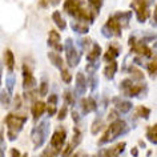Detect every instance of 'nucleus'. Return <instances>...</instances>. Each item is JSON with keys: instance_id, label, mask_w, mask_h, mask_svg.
Returning a JSON list of instances; mask_svg holds the SVG:
<instances>
[{"instance_id": "obj_1", "label": "nucleus", "mask_w": 157, "mask_h": 157, "mask_svg": "<svg viewBox=\"0 0 157 157\" xmlns=\"http://www.w3.org/2000/svg\"><path fill=\"white\" fill-rule=\"evenodd\" d=\"M63 8H64V12L67 15L73 17L76 21L91 25L96 20L95 15L91 12L88 7H85V3L83 0H65Z\"/></svg>"}, {"instance_id": "obj_2", "label": "nucleus", "mask_w": 157, "mask_h": 157, "mask_svg": "<svg viewBox=\"0 0 157 157\" xmlns=\"http://www.w3.org/2000/svg\"><path fill=\"white\" fill-rule=\"evenodd\" d=\"M129 124L128 121H125L123 119H116L111 121V124L108 125V128L104 131L103 136L100 137L99 143L97 145L99 147H103L105 144H109V143H113V141L119 140L120 137L125 136L127 133H129Z\"/></svg>"}, {"instance_id": "obj_3", "label": "nucleus", "mask_w": 157, "mask_h": 157, "mask_svg": "<svg viewBox=\"0 0 157 157\" xmlns=\"http://www.w3.org/2000/svg\"><path fill=\"white\" fill-rule=\"evenodd\" d=\"M28 121V117L24 115H16V113H8L4 119L7 127V137L10 141H15L23 131L24 125Z\"/></svg>"}, {"instance_id": "obj_4", "label": "nucleus", "mask_w": 157, "mask_h": 157, "mask_svg": "<svg viewBox=\"0 0 157 157\" xmlns=\"http://www.w3.org/2000/svg\"><path fill=\"white\" fill-rule=\"evenodd\" d=\"M120 92L125 97H144L148 93V85L144 81L137 83L133 78H124L120 83Z\"/></svg>"}, {"instance_id": "obj_5", "label": "nucleus", "mask_w": 157, "mask_h": 157, "mask_svg": "<svg viewBox=\"0 0 157 157\" xmlns=\"http://www.w3.org/2000/svg\"><path fill=\"white\" fill-rule=\"evenodd\" d=\"M49 136V121L48 120H41L35 125V128L31 132V139L33 143V148L40 149L45 144L47 139Z\"/></svg>"}, {"instance_id": "obj_6", "label": "nucleus", "mask_w": 157, "mask_h": 157, "mask_svg": "<svg viewBox=\"0 0 157 157\" xmlns=\"http://www.w3.org/2000/svg\"><path fill=\"white\" fill-rule=\"evenodd\" d=\"M129 47H131V51L137 56H141L144 59H148V60H152L155 59V55H153V51L149 47V43L144 41L143 39H137L135 36L129 37Z\"/></svg>"}, {"instance_id": "obj_7", "label": "nucleus", "mask_w": 157, "mask_h": 157, "mask_svg": "<svg viewBox=\"0 0 157 157\" xmlns=\"http://www.w3.org/2000/svg\"><path fill=\"white\" fill-rule=\"evenodd\" d=\"M123 25L119 21V19L115 16V13L111 15L108 17V20L105 21V24L101 27V35L107 39H112V37H121L123 35Z\"/></svg>"}, {"instance_id": "obj_8", "label": "nucleus", "mask_w": 157, "mask_h": 157, "mask_svg": "<svg viewBox=\"0 0 157 157\" xmlns=\"http://www.w3.org/2000/svg\"><path fill=\"white\" fill-rule=\"evenodd\" d=\"M64 52H65V60L69 68H76L78 65V63L81 60V53L77 49V47L75 45V43L72 39H67L64 43Z\"/></svg>"}, {"instance_id": "obj_9", "label": "nucleus", "mask_w": 157, "mask_h": 157, "mask_svg": "<svg viewBox=\"0 0 157 157\" xmlns=\"http://www.w3.org/2000/svg\"><path fill=\"white\" fill-rule=\"evenodd\" d=\"M149 2L148 0H132L131 8L136 15V19L139 23H147L151 17V11H149Z\"/></svg>"}, {"instance_id": "obj_10", "label": "nucleus", "mask_w": 157, "mask_h": 157, "mask_svg": "<svg viewBox=\"0 0 157 157\" xmlns=\"http://www.w3.org/2000/svg\"><path fill=\"white\" fill-rule=\"evenodd\" d=\"M81 141H83V132H81V129H80L78 125H75L72 140H71L69 144L64 145V148L61 149V152H60L61 157H69V156H72L73 155V151L78 147V145H80Z\"/></svg>"}, {"instance_id": "obj_11", "label": "nucleus", "mask_w": 157, "mask_h": 157, "mask_svg": "<svg viewBox=\"0 0 157 157\" xmlns=\"http://www.w3.org/2000/svg\"><path fill=\"white\" fill-rule=\"evenodd\" d=\"M65 141H67V129L60 127L53 132L52 137H51V141H49V147L59 155L61 152V149L64 148Z\"/></svg>"}, {"instance_id": "obj_12", "label": "nucleus", "mask_w": 157, "mask_h": 157, "mask_svg": "<svg viewBox=\"0 0 157 157\" xmlns=\"http://www.w3.org/2000/svg\"><path fill=\"white\" fill-rule=\"evenodd\" d=\"M125 148H127V144L125 143H117L109 148L100 149L99 153L92 157H120L124 153Z\"/></svg>"}, {"instance_id": "obj_13", "label": "nucleus", "mask_w": 157, "mask_h": 157, "mask_svg": "<svg viewBox=\"0 0 157 157\" xmlns=\"http://www.w3.org/2000/svg\"><path fill=\"white\" fill-rule=\"evenodd\" d=\"M47 45L49 47L53 52L60 53L64 51V45L61 44V36L57 31L51 29L48 32V40H47Z\"/></svg>"}, {"instance_id": "obj_14", "label": "nucleus", "mask_w": 157, "mask_h": 157, "mask_svg": "<svg viewBox=\"0 0 157 157\" xmlns=\"http://www.w3.org/2000/svg\"><path fill=\"white\" fill-rule=\"evenodd\" d=\"M78 107H80L81 115H83V116H87V115H89V113L97 111V100H96L93 96L81 97V99H80V103H78Z\"/></svg>"}, {"instance_id": "obj_15", "label": "nucleus", "mask_w": 157, "mask_h": 157, "mask_svg": "<svg viewBox=\"0 0 157 157\" xmlns=\"http://www.w3.org/2000/svg\"><path fill=\"white\" fill-rule=\"evenodd\" d=\"M21 76H23V89L24 91H29V89H35L36 87V78H35L32 71L28 65H23L21 68Z\"/></svg>"}, {"instance_id": "obj_16", "label": "nucleus", "mask_w": 157, "mask_h": 157, "mask_svg": "<svg viewBox=\"0 0 157 157\" xmlns=\"http://www.w3.org/2000/svg\"><path fill=\"white\" fill-rule=\"evenodd\" d=\"M88 89V78L83 72H77L75 77V95L77 97H81L85 95Z\"/></svg>"}, {"instance_id": "obj_17", "label": "nucleus", "mask_w": 157, "mask_h": 157, "mask_svg": "<svg viewBox=\"0 0 157 157\" xmlns=\"http://www.w3.org/2000/svg\"><path fill=\"white\" fill-rule=\"evenodd\" d=\"M112 103L115 105V111H119V113H129L133 109V103L131 100H127L125 99H121V97H113L112 99Z\"/></svg>"}, {"instance_id": "obj_18", "label": "nucleus", "mask_w": 157, "mask_h": 157, "mask_svg": "<svg viewBox=\"0 0 157 157\" xmlns=\"http://www.w3.org/2000/svg\"><path fill=\"white\" fill-rule=\"evenodd\" d=\"M57 103H59V97L56 93H52L48 97V101L45 103V112L48 113V116H55L57 113Z\"/></svg>"}, {"instance_id": "obj_19", "label": "nucleus", "mask_w": 157, "mask_h": 157, "mask_svg": "<svg viewBox=\"0 0 157 157\" xmlns=\"http://www.w3.org/2000/svg\"><path fill=\"white\" fill-rule=\"evenodd\" d=\"M31 113H32L33 121H39V119H41V116L45 113V103L41 100L35 101L32 105V109H31Z\"/></svg>"}, {"instance_id": "obj_20", "label": "nucleus", "mask_w": 157, "mask_h": 157, "mask_svg": "<svg viewBox=\"0 0 157 157\" xmlns=\"http://www.w3.org/2000/svg\"><path fill=\"white\" fill-rule=\"evenodd\" d=\"M120 52H121V48L120 45H115V44H111L108 47V49L105 51L104 53V61L107 63H111V61H115L117 57L120 56Z\"/></svg>"}, {"instance_id": "obj_21", "label": "nucleus", "mask_w": 157, "mask_h": 157, "mask_svg": "<svg viewBox=\"0 0 157 157\" xmlns=\"http://www.w3.org/2000/svg\"><path fill=\"white\" fill-rule=\"evenodd\" d=\"M117 69H119V64H117V61H111V63H108L107 65H105V68L103 71V75H104V77L107 78V80H113L116 76V72H117Z\"/></svg>"}, {"instance_id": "obj_22", "label": "nucleus", "mask_w": 157, "mask_h": 157, "mask_svg": "<svg viewBox=\"0 0 157 157\" xmlns=\"http://www.w3.org/2000/svg\"><path fill=\"white\" fill-rule=\"evenodd\" d=\"M101 47L99 43H93L89 52L87 53V61H96V60H100V56H101Z\"/></svg>"}, {"instance_id": "obj_23", "label": "nucleus", "mask_w": 157, "mask_h": 157, "mask_svg": "<svg viewBox=\"0 0 157 157\" xmlns=\"http://www.w3.org/2000/svg\"><path fill=\"white\" fill-rule=\"evenodd\" d=\"M48 59L51 61V64H52L55 68H57L59 71H61L64 68V60H63V57L60 56V53L57 52H48Z\"/></svg>"}, {"instance_id": "obj_24", "label": "nucleus", "mask_w": 157, "mask_h": 157, "mask_svg": "<svg viewBox=\"0 0 157 157\" xmlns=\"http://www.w3.org/2000/svg\"><path fill=\"white\" fill-rule=\"evenodd\" d=\"M4 64L7 67V69H8V72H13L16 61H15V55H13V52L10 48H7L4 51Z\"/></svg>"}, {"instance_id": "obj_25", "label": "nucleus", "mask_w": 157, "mask_h": 157, "mask_svg": "<svg viewBox=\"0 0 157 157\" xmlns=\"http://www.w3.org/2000/svg\"><path fill=\"white\" fill-rule=\"evenodd\" d=\"M71 29L77 35H87L89 32V25L88 24H84V23H80V21H76L73 20L72 23H71Z\"/></svg>"}, {"instance_id": "obj_26", "label": "nucleus", "mask_w": 157, "mask_h": 157, "mask_svg": "<svg viewBox=\"0 0 157 157\" xmlns=\"http://www.w3.org/2000/svg\"><path fill=\"white\" fill-rule=\"evenodd\" d=\"M52 20L55 23V25H57V28L60 31H65L67 29V21H65V19L63 17L61 12L55 11V12L52 13Z\"/></svg>"}, {"instance_id": "obj_27", "label": "nucleus", "mask_w": 157, "mask_h": 157, "mask_svg": "<svg viewBox=\"0 0 157 157\" xmlns=\"http://www.w3.org/2000/svg\"><path fill=\"white\" fill-rule=\"evenodd\" d=\"M125 72H128L129 75H131V78H133V80H136V81H137V80H139V81H144V78H145L144 73L141 72L139 68H136V67H133V65L127 67Z\"/></svg>"}, {"instance_id": "obj_28", "label": "nucleus", "mask_w": 157, "mask_h": 157, "mask_svg": "<svg viewBox=\"0 0 157 157\" xmlns=\"http://www.w3.org/2000/svg\"><path fill=\"white\" fill-rule=\"evenodd\" d=\"M103 3H104V0H88V8L95 15V17L99 16L101 7H103Z\"/></svg>"}, {"instance_id": "obj_29", "label": "nucleus", "mask_w": 157, "mask_h": 157, "mask_svg": "<svg viewBox=\"0 0 157 157\" xmlns=\"http://www.w3.org/2000/svg\"><path fill=\"white\" fill-rule=\"evenodd\" d=\"M145 137L148 139V141L153 145L157 144V125L153 124L151 127L147 128V133H145Z\"/></svg>"}, {"instance_id": "obj_30", "label": "nucleus", "mask_w": 157, "mask_h": 157, "mask_svg": "<svg viewBox=\"0 0 157 157\" xmlns=\"http://www.w3.org/2000/svg\"><path fill=\"white\" fill-rule=\"evenodd\" d=\"M15 83H16L15 73L13 72H8V75H7V78H6V91L8 92L10 95H12V92H13Z\"/></svg>"}, {"instance_id": "obj_31", "label": "nucleus", "mask_w": 157, "mask_h": 157, "mask_svg": "<svg viewBox=\"0 0 157 157\" xmlns=\"http://www.w3.org/2000/svg\"><path fill=\"white\" fill-rule=\"evenodd\" d=\"M103 128H104V123H103V119H101V113H99L96 119L93 120V124H92V127H91L92 135H97V133H99Z\"/></svg>"}, {"instance_id": "obj_32", "label": "nucleus", "mask_w": 157, "mask_h": 157, "mask_svg": "<svg viewBox=\"0 0 157 157\" xmlns=\"http://www.w3.org/2000/svg\"><path fill=\"white\" fill-rule=\"evenodd\" d=\"M149 116H151V109L148 107H144V105H139L136 108V117H140V119L148 120Z\"/></svg>"}, {"instance_id": "obj_33", "label": "nucleus", "mask_w": 157, "mask_h": 157, "mask_svg": "<svg viewBox=\"0 0 157 157\" xmlns=\"http://www.w3.org/2000/svg\"><path fill=\"white\" fill-rule=\"evenodd\" d=\"M12 103V100H11V95L8 92L6 91V89H3V91H0V104L3 105V107H10V104Z\"/></svg>"}, {"instance_id": "obj_34", "label": "nucleus", "mask_w": 157, "mask_h": 157, "mask_svg": "<svg viewBox=\"0 0 157 157\" xmlns=\"http://www.w3.org/2000/svg\"><path fill=\"white\" fill-rule=\"evenodd\" d=\"M60 77H61V81L64 84H71L72 83V75H71L68 68H63L60 71Z\"/></svg>"}, {"instance_id": "obj_35", "label": "nucleus", "mask_w": 157, "mask_h": 157, "mask_svg": "<svg viewBox=\"0 0 157 157\" xmlns=\"http://www.w3.org/2000/svg\"><path fill=\"white\" fill-rule=\"evenodd\" d=\"M100 67V60H96V61H89L87 64V68H85V72L88 75H93L97 72V69H99Z\"/></svg>"}, {"instance_id": "obj_36", "label": "nucleus", "mask_w": 157, "mask_h": 157, "mask_svg": "<svg viewBox=\"0 0 157 157\" xmlns=\"http://www.w3.org/2000/svg\"><path fill=\"white\" fill-rule=\"evenodd\" d=\"M92 40L91 39H88V37H85L84 36V39H80V40H78V45H80V52L83 53L84 51H87L88 48H91L92 47Z\"/></svg>"}, {"instance_id": "obj_37", "label": "nucleus", "mask_w": 157, "mask_h": 157, "mask_svg": "<svg viewBox=\"0 0 157 157\" xmlns=\"http://www.w3.org/2000/svg\"><path fill=\"white\" fill-rule=\"evenodd\" d=\"M48 89H49V85H48V81H47V78H44V80H41L40 83V87H39V91H37V95L44 97L48 95Z\"/></svg>"}, {"instance_id": "obj_38", "label": "nucleus", "mask_w": 157, "mask_h": 157, "mask_svg": "<svg viewBox=\"0 0 157 157\" xmlns=\"http://www.w3.org/2000/svg\"><path fill=\"white\" fill-rule=\"evenodd\" d=\"M63 97H64V104L75 105V95L71 89H67V91L64 92V95H63Z\"/></svg>"}, {"instance_id": "obj_39", "label": "nucleus", "mask_w": 157, "mask_h": 157, "mask_svg": "<svg viewBox=\"0 0 157 157\" xmlns=\"http://www.w3.org/2000/svg\"><path fill=\"white\" fill-rule=\"evenodd\" d=\"M145 68H147L148 73L151 75L152 77L156 76V69H157V64H156V59H152L151 61L147 63V65H145Z\"/></svg>"}, {"instance_id": "obj_40", "label": "nucleus", "mask_w": 157, "mask_h": 157, "mask_svg": "<svg viewBox=\"0 0 157 157\" xmlns=\"http://www.w3.org/2000/svg\"><path fill=\"white\" fill-rule=\"evenodd\" d=\"M88 81H89V88H91V91H92V92H95L96 89H97V87H99V78H97L96 73L89 75Z\"/></svg>"}, {"instance_id": "obj_41", "label": "nucleus", "mask_w": 157, "mask_h": 157, "mask_svg": "<svg viewBox=\"0 0 157 157\" xmlns=\"http://www.w3.org/2000/svg\"><path fill=\"white\" fill-rule=\"evenodd\" d=\"M35 157H57V153L55 152L53 149H52V148H51L49 145H48V147H47V148L44 149V151L41 152V155L35 156Z\"/></svg>"}, {"instance_id": "obj_42", "label": "nucleus", "mask_w": 157, "mask_h": 157, "mask_svg": "<svg viewBox=\"0 0 157 157\" xmlns=\"http://www.w3.org/2000/svg\"><path fill=\"white\" fill-rule=\"evenodd\" d=\"M67 115H68V105L64 104V105H63V107L57 111V120H59V121L65 120Z\"/></svg>"}, {"instance_id": "obj_43", "label": "nucleus", "mask_w": 157, "mask_h": 157, "mask_svg": "<svg viewBox=\"0 0 157 157\" xmlns=\"http://www.w3.org/2000/svg\"><path fill=\"white\" fill-rule=\"evenodd\" d=\"M0 157H6V143L2 131H0Z\"/></svg>"}, {"instance_id": "obj_44", "label": "nucleus", "mask_w": 157, "mask_h": 157, "mask_svg": "<svg viewBox=\"0 0 157 157\" xmlns=\"http://www.w3.org/2000/svg\"><path fill=\"white\" fill-rule=\"evenodd\" d=\"M71 115H72V120L75 121V124L78 125V123H80V119H81L80 113H78L77 111H72V112H71Z\"/></svg>"}, {"instance_id": "obj_45", "label": "nucleus", "mask_w": 157, "mask_h": 157, "mask_svg": "<svg viewBox=\"0 0 157 157\" xmlns=\"http://www.w3.org/2000/svg\"><path fill=\"white\" fill-rule=\"evenodd\" d=\"M10 155H11V157H21L20 151L16 149V148H11L10 149Z\"/></svg>"}, {"instance_id": "obj_46", "label": "nucleus", "mask_w": 157, "mask_h": 157, "mask_svg": "<svg viewBox=\"0 0 157 157\" xmlns=\"http://www.w3.org/2000/svg\"><path fill=\"white\" fill-rule=\"evenodd\" d=\"M19 107H21V97L20 95H17L15 97V109H19Z\"/></svg>"}, {"instance_id": "obj_47", "label": "nucleus", "mask_w": 157, "mask_h": 157, "mask_svg": "<svg viewBox=\"0 0 157 157\" xmlns=\"http://www.w3.org/2000/svg\"><path fill=\"white\" fill-rule=\"evenodd\" d=\"M47 3H48L49 6H52V7H57L61 3V0H47Z\"/></svg>"}, {"instance_id": "obj_48", "label": "nucleus", "mask_w": 157, "mask_h": 157, "mask_svg": "<svg viewBox=\"0 0 157 157\" xmlns=\"http://www.w3.org/2000/svg\"><path fill=\"white\" fill-rule=\"evenodd\" d=\"M39 6L43 7V8H48V3H47V0H39Z\"/></svg>"}, {"instance_id": "obj_49", "label": "nucleus", "mask_w": 157, "mask_h": 157, "mask_svg": "<svg viewBox=\"0 0 157 157\" xmlns=\"http://www.w3.org/2000/svg\"><path fill=\"white\" fill-rule=\"evenodd\" d=\"M131 153H132V156H133V157H137V156H139V148H137V147H135V148H132V151H131Z\"/></svg>"}, {"instance_id": "obj_50", "label": "nucleus", "mask_w": 157, "mask_h": 157, "mask_svg": "<svg viewBox=\"0 0 157 157\" xmlns=\"http://www.w3.org/2000/svg\"><path fill=\"white\" fill-rule=\"evenodd\" d=\"M149 4H155V0H148Z\"/></svg>"}, {"instance_id": "obj_51", "label": "nucleus", "mask_w": 157, "mask_h": 157, "mask_svg": "<svg viewBox=\"0 0 157 157\" xmlns=\"http://www.w3.org/2000/svg\"><path fill=\"white\" fill-rule=\"evenodd\" d=\"M21 157H28V155H27V153H23Z\"/></svg>"}, {"instance_id": "obj_52", "label": "nucleus", "mask_w": 157, "mask_h": 157, "mask_svg": "<svg viewBox=\"0 0 157 157\" xmlns=\"http://www.w3.org/2000/svg\"><path fill=\"white\" fill-rule=\"evenodd\" d=\"M0 85H2V71H0Z\"/></svg>"}, {"instance_id": "obj_53", "label": "nucleus", "mask_w": 157, "mask_h": 157, "mask_svg": "<svg viewBox=\"0 0 157 157\" xmlns=\"http://www.w3.org/2000/svg\"><path fill=\"white\" fill-rule=\"evenodd\" d=\"M72 157H78V155H73V156H72Z\"/></svg>"}, {"instance_id": "obj_54", "label": "nucleus", "mask_w": 157, "mask_h": 157, "mask_svg": "<svg viewBox=\"0 0 157 157\" xmlns=\"http://www.w3.org/2000/svg\"><path fill=\"white\" fill-rule=\"evenodd\" d=\"M84 157H91V156H88V155H84Z\"/></svg>"}]
</instances>
